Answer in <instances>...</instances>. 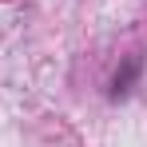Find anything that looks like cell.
Segmentation results:
<instances>
[{
	"label": "cell",
	"mask_w": 147,
	"mask_h": 147,
	"mask_svg": "<svg viewBox=\"0 0 147 147\" xmlns=\"http://www.w3.org/2000/svg\"><path fill=\"white\" fill-rule=\"evenodd\" d=\"M139 76H143V56L135 52V56H127L119 68H115V76H111V88H107V96L111 99H123L135 84H139Z\"/></svg>",
	"instance_id": "cell-1"
}]
</instances>
